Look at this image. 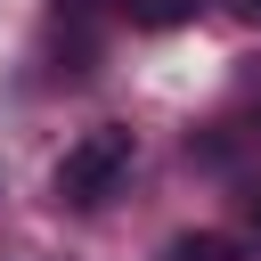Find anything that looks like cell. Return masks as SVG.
Instances as JSON below:
<instances>
[{
  "label": "cell",
  "mask_w": 261,
  "mask_h": 261,
  "mask_svg": "<svg viewBox=\"0 0 261 261\" xmlns=\"http://www.w3.org/2000/svg\"><path fill=\"white\" fill-rule=\"evenodd\" d=\"M122 171H130V130H122V122H98V130H82V139L57 155L49 188H57V204H106V196L122 188Z\"/></svg>",
  "instance_id": "1"
},
{
  "label": "cell",
  "mask_w": 261,
  "mask_h": 261,
  "mask_svg": "<svg viewBox=\"0 0 261 261\" xmlns=\"http://www.w3.org/2000/svg\"><path fill=\"white\" fill-rule=\"evenodd\" d=\"M171 261H237V245H228V237H179Z\"/></svg>",
  "instance_id": "2"
},
{
  "label": "cell",
  "mask_w": 261,
  "mask_h": 261,
  "mask_svg": "<svg viewBox=\"0 0 261 261\" xmlns=\"http://www.w3.org/2000/svg\"><path fill=\"white\" fill-rule=\"evenodd\" d=\"M228 8H237V16H245V24H261V0H228Z\"/></svg>",
  "instance_id": "3"
}]
</instances>
